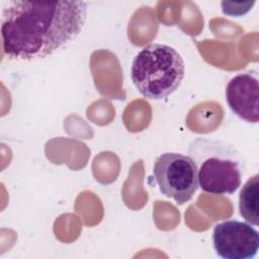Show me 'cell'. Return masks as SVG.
<instances>
[{
  "mask_svg": "<svg viewBox=\"0 0 259 259\" xmlns=\"http://www.w3.org/2000/svg\"><path fill=\"white\" fill-rule=\"evenodd\" d=\"M86 16L84 1H11L1 18L3 52L11 60L45 58L73 40Z\"/></svg>",
  "mask_w": 259,
  "mask_h": 259,
  "instance_id": "obj_1",
  "label": "cell"
},
{
  "mask_svg": "<svg viewBox=\"0 0 259 259\" xmlns=\"http://www.w3.org/2000/svg\"><path fill=\"white\" fill-rule=\"evenodd\" d=\"M184 73V61L174 48L151 44L135 57L131 79L144 97L160 100L178 89Z\"/></svg>",
  "mask_w": 259,
  "mask_h": 259,
  "instance_id": "obj_2",
  "label": "cell"
},
{
  "mask_svg": "<svg viewBox=\"0 0 259 259\" xmlns=\"http://www.w3.org/2000/svg\"><path fill=\"white\" fill-rule=\"evenodd\" d=\"M153 173L160 191L177 204L189 201L197 190V165L189 156L164 153L157 158Z\"/></svg>",
  "mask_w": 259,
  "mask_h": 259,
  "instance_id": "obj_3",
  "label": "cell"
},
{
  "mask_svg": "<svg viewBox=\"0 0 259 259\" xmlns=\"http://www.w3.org/2000/svg\"><path fill=\"white\" fill-rule=\"evenodd\" d=\"M212 244L222 258L251 259L258 251L259 233L250 224L229 220L213 227Z\"/></svg>",
  "mask_w": 259,
  "mask_h": 259,
  "instance_id": "obj_4",
  "label": "cell"
},
{
  "mask_svg": "<svg viewBox=\"0 0 259 259\" xmlns=\"http://www.w3.org/2000/svg\"><path fill=\"white\" fill-rule=\"evenodd\" d=\"M200 188L207 193L233 194L241 185L242 173L239 163L228 157H207L197 168Z\"/></svg>",
  "mask_w": 259,
  "mask_h": 259,
  "instance_id": "obj_5",
  "label": "cell"
},
{
  "mask_svg": "<svg viewBox=\"0 0 259 259\" xmlns=\"http://www.w3.org/2000/svg\"><path fill=\"white\" fill-rule=\"evenodd\" d=\"M258 78L246 72L233 77L226 88V100L231 110L247 122L256 123L258 112Z\"/></svg>",
  "mask_w": 259,
  "mask_h": 259,
  "instance_id": "obj_6",
  "label": "cell"
},
{
  "mask_svg": "<svg viewBox=\"0 0 259 259\" xmlns=\"http://www.w3.org/2000/svg\"><path fill=\"white\" fill-rule=\"evenodd\" d=\"M240 214L253 226L259 224V175L250 177L243 185L239 196Z\"/></svg>",
  "mask_w": 259,
  "mask_h": 259,
  "instance_id": "obj_7",
  "label": "cell"
}]
</instances>
